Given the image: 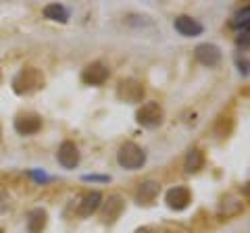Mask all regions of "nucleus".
I'll return each mask as SVG.
<instances>
[{
    "label": "nucleus",
    "instance_id": "nucleus-1",
    "mask_svg": "<svg viewBox=\"0 0 250 233\" xmlns=\"http://www.w3.org/2000/svg\"><path fill=\"white\" fill-rule=\"evenodd\" d=\"M44 83H46V77H44V73L40 71V69L25 67V69H21V71L15 75L13 92L17 96H29V94H34V92L42 90Z\"/></svg>",
    "mask_w": 250,
    "mask_h": 233
},
{
    "label": "nucleus",
    "instance_id": "nucleus-2",
    "mask_svg": "<svg viewBox=\"0 0 250 233\" xmlns=\"http://www.w3.org/2000/svg\"><path fill=\"white\" fill-rule=\"evenodd\" d=\"M117 162L125 171H138L146 165V152L134 142H125L117 152Z\"/></svg>",
    "mask_w": 250,
    "mask_h": 233
},
{
    "label": "nucleus",
    "instance_id": "nucleus-3",
    "mask_svg": "<svg viewBox=\"0 0 250 233\" xmlns=\"http://www.w3.org/2000/svg\"><path fill=\"white\" fill-rule=\"evenodd\" d=\"M144 83L134 79V77H127V79H121L117 83V98L121 102H129V104H138L144 100Z\"/></svg>",
    "mask_w": 250,
    "mask_h": 233
},
{
    "label": "nucleus",
    "instance_id": "nucleus-4",
    "mask_svg": "<svg viewBox=\"0 0 250 233\" xmlns=\"http://www.w3.org/2000/svg\"><path fill=\"white\" fill-rule=\"evenodd\" d=\"M163 119H165V111H163V106L159 102H144L136 113L138 125H142L146 129L159 127L163 123Z\"/></svg>",
    "mask_w": 250,
    "mask_h": 233
},
{
    "label": "nucleus",
    "instance_id": "nucleus-5",
    "mask_svg": "<svg viewBox=\"0 0 250 233\" xmlns=\"http://www.w3.org/2000/svg\"><path fill=\"white\" fill-rule=\"evenodd\" d=\"M57 160L62 169L71 171L80 165L82 160V154H80V148H77V144L71 142V139H65L61 146H59V152H57Z\"/></svg>",
    "mask_w": 250,
    "mask_h": 233
},
{
    "label": "nucleus",
    "instance_id": "nucleus-6",
    "mask_svg": "<svg viewBox=\"0 0 250 233\" xmlns=\"http://www.w3.org/2000/svg\"><path fill=\"white\" fill-rule=\"evenodd\" d=\"M194 58L198 60L202 67H208L213 69L221 63V48L210 42H205V44H198L196 48H194Z\"/></svg>",
    "mask_w": 250,
    "mask_h": 233
},
{
    "label": "nucleus",
    "instance_id": "nucleus-7",
    "mask_svg": "<svg viewBox=\"0 0 250 233\" xmlns=\"http://www.w3.org/2000/svg\"><path fill=\"white\" fill-rule=\"evenodd\" d=\"M165 202L171 211H186L192 202V192L186 185H175V188L167 190L165 194Z\"/></svg>",
    "mask_w": 250,
    "mask_h": 233
},
{
    "label": "nucleus",
    "instance_id": "nucleus-8",
    "mask_svg": "<svg viewBox=\"0 0 250 233\" xmlns=\"http://www.w3.org/2000/svg\"><path fill=\"white\" fill-rule=\"evenodd\" d=\"M106 79H108V67L100 63V60L85 65V69L82 71V81L88 85H103Z\"/></svg>",
    "mask_w": 250,
    "mask_h": 233
},
{
    "label": "nucleus",
    "instance_id": "nucleus-9",
    "mask_svg": "<svg viewBox=\"0 0 250 233\" xmlns=\"http://www.w3.org/2000/svg\"><path fill=\"white\" fill-rule=\"evenodd\" d=\"M42 129V119L36 113H23L15 119V131L19 136H34Z\"/></svg>",
    "mask_w": 250,
    "mask_h": 233
},
{
    "label": "nucleus",
    "instance_id": "nucleus-10",
    "mask_svg": "<svg viewBox=\"0 0 250 233\" xmlns=\"http://www.w3.org/2000/svg\"><path fill=\"white\" fill-rule=\"evenodd\" d=\"M123 208H125L123 198H121V196H117V194H115V196H108V200L100 204L98 211H100V216H103V221L111 225V223H115V221L121 216Z\"/></svg>",
    "mask_w": 250,
    "mask_h": 233
},
{
    "label": "nucleus",
    "instance_id": "nucleus-11",
    "mask_svg": "<svg viewBox=\"0 0 250 233\" xmlns=\"http://www.w3.org/2000/svg\"><path fill=\"white\" fill-rule=\"evenodd\" d=\"M173 27L186 38H196V36H200L202 32H205L202 23L198 19L190 17V15H177V17L173 19Z\"/></svg>",
    "mask_w": 250,
    "mask_h": 233
},
{
    "label": "nucleus",
    "instance_id": "nucleus-12",
    "mask_svg": "<svg viewBox=\"0 0 250 233\" xmlns=\"http://www.w3.org/2000/svg\"><path fill=\"white\" fill-rule=\"evenodd\" d=\"M48 225V213L44 208H31L27 213V219H25V227H27V233H42Z\"/></svg>",
    "mask_w": 250,
    "mask_h": 233
},
{
    "label": "nucleus",
    "instance_id": "nucleus-13",
    "mask_svg": "<svg viewBox=\"0 0 250 233\" xmlns=\"http://www.w3.org/2000/svg\"><path fill=\"white\" fill-rule=\"evenodd\" d=\"M159 194H161V185L159 183L156 181H144L136 192V202L140 206H150L152 202L159 198Z\"/></svg>",
    "mask_w": 250,
    "mask_h": 233
},
{
    "label": "nucleus",
    "instance_id": "nucleus-14",
    "mask_svg": "<svg viewBox=\"0 0 250 233\" xmlns=\"http://www.w3.org/2000/svg\"><path fill=\"white\" fill-rule=\"evenodd\" d=\"M100 204H103V194L100 192H90V194H85L83 200L80 202L77 213H80V216H92L100 208Z\"/></svg>",
    "mask_w": 250,
    "mask_h": 233
},
{
    "label": "nucleus",
    "instance_id": "nucleus-15",
    "mask_svg": "<svg viewBox=\"0 0 250 233\" xmlns=\"http://www.w3.org/2000/svg\"><path fill=\"white\" fill-rule=\"evenodd\" d=\"M42 13H44V17H46V19L57 21V23H67V21H69V15H71L65 4H59V2L46 4Z\"/></svg>",
    "mask_w": 250,
    "mask_h": 233
},
{
    "label": "nucleus",
    "instance_id": "nucleus-16",
    "mask_svg": "<svg viewBox=\"0 0 250 233\" xmlns=\"http://www.w3.org/2000/svg\"><path fill=\"white\" fill-rule=\"evenodd\" d=\"M205 167V152L198 150V148H192L188 152L186 162H184V169L188 173H198V171Z\"/></svg>",
    "mask_w": 250,
    "mask_h": 233
},
{
    "label": "nucleus",
    "instance_id": "nucleus-17",
    "mask_svg": "<svg viewBox=\"0 0 250 233\" xmlns=\"http://www.w3.org/2000/svg\"><path fill=\"white\" fill-rule=\"evenodd\" d=\"M231 129H233L231 116H219V121H217V125H215V134L219 137H228L231 134Z\"/></svg>",
    "mask_w": 250,
    "mask_h": 233
},
{
    "label": "nucleus",
    "instance_id": "nucleus-18",
    "mask_svg": "<svg viewBox=\"0 0 250 233\" xmlns=\"http://www.w3.org/2000/svg\"><path fill=\"white\" fill-rule=\"evenodd\" d=\"M248 15H250V9L248 6H244V9H242L238 15H236V19L231 21V27H236V29H248Z\"/></svg>",
    "mask_w": 250,
    "mask_h": 233
},
{
    "label": "nucleus",
    "instance_id": "nucleus-19",
    "mask_svg": "<svg viewBox=\"0 0 250 233\" xmlns=\"http://www.w3.org/2000/svg\"><path fill=\"white\" fill-rule=\"evenodd\" d=\"M82 179H83V181H100V183H108V181H111V177H108V175H83Z\"/></svg>",
    "mask_w": 250,
    "mask_h": 233
},
{
    "label": "nucleus",
    "instance_id": "nucleus-20",
    "mask_svg": "<svg viewBox=\"0 0 250 233\" xmlns=\"http://www.w3.org/2000/svg\"><path fill=\"white\" fill-rule=\"evenodd\" d=\"M31 177H34V179H38V181H48V179H50L48 175H44V173H38V171H34V173H31Z\"/></svg>",
    "mask_w": 250,
    "mask_h": 233
},
{
    "label": "nucleus",
    "instance_id": "nucleus-21",
    "mask_svg": "<svg viewBox=\"0 0 250 233\" xmlns=\"http://www.w3.org/2000/svg\"><path fill=\"white\" fill-rule=\"evenodd\" d=\"M0 139H2V129H0Z\"/></svg>",
    "mask_w": 250,
    "mask_h": 233
},
{
    "label": "nucleus",
    "instance_id": "nucleus-22",
    "mask_svg": "<svg viewBox=\"0 0 250 233\" xmlns=\"http://www.w3.org/2000/svg\"><path fill=\"white\" fill-rule=\"evenodd\" d=\"M0 81H2V71H0Z\"/></svg>",
    "mask_w": 250,
    "mask_h": 233
},
{
    "label": "nucleus",
    "instance_id": "nucleus-23",
    "mask_svg": "<svg viewBox=\"0 0 250 233\" xmlns=\"http://www.w3.org/2000/svg\"><path fill=\"white\" fill-rule=\"evenodd\" d=\"M0 233H2V231H0Z\"/></svg>",
    "mask_w": 250,
    "mask_h": 233
}]
</instances>
